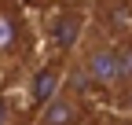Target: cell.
Returning a JSON list of instances; mask_svg holds the SVG:
<instances>
[{"label":"cell","mask_w":132,"mask_h":125,"mask_svg":"<svg viewBox=\"0 0 132 125\" xmlns=\"http://www.w3.org/2000/svg\"><path fill=\"white\" fill-rule=\"evenodd\" d=\"M48 33H52V41L59 44V48H73L77 37L85 33V15L73 11V7H59L48 15Z\"/></svg>","instance_id":"obj_2"},{"label":"cell","mask_w":132,"mask_h":125,"mask_svg":"<svg viewBox=\"0 0 132 125\" xmlns=\"http://www.w3.org/2000/svg\"><path fill=\"white\" fill-rule=\"evenodd\" d=\"M0 125H11V111H7L4 99H0Z\"/></svg>","instance_id":"obj_7"},{"label":"cell","mask_w":132,"mask_h":125,"mask_svg":"<svg viewBox=\"0 0 132 125\" xmlns=\"http://www.w3.org/2000/svg\"><path fill=\"white\" fill-rule=\"evenodd\" d=\"M59 88H62V74H59V66H40L37 74H33V81H29L33 99H40V103H48Z\"/></svg>","instance_id":"obj_4"},{"label":"cell","mask_w":132,"mask_h":125,"mask_svg":"<svg viewBox=\"0 0 132 125\" xmlns=\"http://www.w3.org/2000/svg\"><path fill=\"white\" fill-rule=\"evenodd\" d=\"M77 121H81L77 96L66 92V88H59L55 96L44 103V111H40V125H77Z\"/></svg>","instance_id":"obj_3"},{"label":"cell","mask_w":132,"mask_h":125,"mask_svg":"<svg viewBox=\"0 0 132 125\" xmlns=\"http://www.w3.org/2000/svg\"><path fill=\"white\" fill-rule=\"evenodd\" d=\"M15 41H19V29H15V19L7 11H0V55H7L15 48Z\"/></svg>","instance_id":"obj_5"},{"label":"cell","mask_w":132,"mask_h":125,"mask_svg":"<svg viewBox=\"0 0 132 125\" xmlns=\"http://www.w3.org/2000/svg\"><path fill=\"white\" fill-rule=\"evenodd\" d=\"M77 62H81V66L88 70L92 85H103V88L118 85V52H114L110 44L95 41L92 48H88V55H85V59H77Z\"/></svg>","instance_id":"obj_1"},{"label":"cell","mask_w":132,"mask_h":125,"mask_svg":"<svg viewBox=\"0 0 132 125\" xmlns=\"http://www.w3.org/2000/svg\"><path fill=\"white\" fill-rule=\"evenodd\" d=\"M118 52V81H132V44H121Z\"/></svg>","instance_id":"obj_6"}]
</instances>
